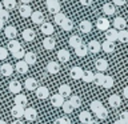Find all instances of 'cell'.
Wrapping results in <instances>:
<instances>
[{
    "label": "cell",
    "mask_w": 128,
    "mask_h": 124,
    "mask_svg": "<svg viewBox=\"0 0 128 124\" xmlns=\"http://www.w3.org/2000/svg\"><path fill=\"white\" fill-rule=\"evenodd\" d=\"M14 66H12L11 63H6L3 64V66H0V72H2L3 76H11L14 74Z\"/></svg>",
    "instance_id": "cell-12"
},
{
    "label": "cell",
    "mask_w": 128,
    "mask_h": 124,
    "mask_svg": "<svg viewBox=\"0 0 128 124\" xmlns=\"http://www.w3.org/2000/svg\"><path fill=\"white\" fill-rule=\"evenodd\" d=\"M36 62H38V56H36L35 52H26V55H24V63L27 66H34V64H36Z\"/></svg>",
    "instance_id": "cell-9"
},
{
    "label": "cell",
    "mask_w": 128,
    "mask_h": 124,
    "mask_svg": "<svg viewBox=\"0 0 128 124\" xmlns=\"http://www.w3.org/2000/svg\"><path fill=\"white\" fill-rule=\"evenodd\" d=\"M3 27H4V23H3V22H0V31L3 30Z\"/></svg>",
    "instance_id": "cell-58"
},
{
    "label": "cell",
    "mask_w": 128,
    "mask_h": 124,
    "mask_svg": "<svg viewBox=\"0 0 128 124\" xmlns=\"http://www.w3.org/2000/svg\"><path fill=\"white\" fill-rule=\"evenodd\" d=\"M60 27H62V30H63V31L70 32V31H72V28H74V23H72V20H71V19H68V18H67V19L63 22V24H62Z\"/></svg>",
    "instance_id": "cell-39"
},
{
    "label": "cell",
    "mask_w": 128,
    "mask_h": 124,
    "mask_svg": "<svg viewBox=\"0 0 128 124\" xmlns=\"http://www.w3.org/2000/svg\"><path fill=\"white\" fill-rule=\"evenodd\" d=\"M0 124H7V122H6V120H2V119H0Z\"/></svg>",
    "instance_id": "cell-59"
},
{
    "label": "cell",
    "mask_w": 128,
    "mask_h": 124,
    "mask_svg": "<svg viewBox=\"0 0 128 124\" xmlns=\"http://www.w3.org/2000/svg\"><path fill=\"white\" fill-rule=\"evenodd\" d=\"M70 76L74 80H79V79H82V76H83V70L80 67H72L71 68V71H70Z\"/></svg>",
    "instance_id": "cell-18"
},
{
    "label": "cell",
    "mask_w": 128,
    "mask_h": 124,
    "mask_svg": "<svg viewBox=\"0 0 128 124\" xmlns=\"http://www.w3.org/2000/svg\"><path fill=\"white\" fill-rule=\"evenodd\" d=\"M106 40L115 43L116 40H118V31L114 30V28H108L106 31Z\"/></svg>",
    "instance_id": "cell-24"
},
{
    "label": "cell",
    "mask_w": 128,
    "mask_h": 124,
    "mask_svg": "<svg viewBox=\"0 0 128 124\" xmlns=\"http://www.w3.org/2000/svg\"><path fill=\"white\" fill-rule=\"evenodd\" d=\"M14 102H15V106L22 107V108H26V107H27L28 100H27V96H26V95H23V94H18V95L15 96Z\"/></svg>",
    "instance_id": "cell-7"
},
{
    "label": "cell",
    "mask_w": 128,
    "mask_h": 124,
    "mask_svg": "<svg viewBox=\"0 0 128 124\" xmlns=\"http://www.w3.org/2000/svg\"><path fill=\"white\" fill-rule=\"evenodd\" d=\"M23 118H26V120L28 122H35L36 119H38V111L35 110V108H24V115Z\"/></svg>",
    "instance_id": "cell-2"
},
{
    "label": "cell",
    "mask_w": 128,
    "mask_h": 124,
    "mask_svg": "<svg viewBox=\"0 0 128 124\" xmlns=\"http://www.w3.org/2000/svg\"><path fill=\"white\" fill-rule=\"evenodd\" d=\"M114 124H124V123H123V122H120V120H116Z\"/></svg>",
    "instance_id": "cell-57"
},
{
    "label": "cell",
    "mask_w": 128,
    "mask_h": 124,
    "mask_svg": "<svg viewBox=\"0 0 128 124\" xmlns=\"http://www.w3.org/2000/svg\"><path fill=\"white\" fill-rule=\"evenodd\" d=\"M35 92H36V98L40 99V100H44V99H47L48 96H50V91H48V88L44 87V86L38 87L35 90Z\"/></svg>",
    "instance_id": "cell-5"
},
{
    "label": "cell",
    "mask_w": 128,
    "mask_h": 124,
    "mask_svg": "<svg viewBox=\"0 0 128 124\" xmlns=\"http://www.w3.org/2000/svg\"><path fill=\"white\" fill-rule=\"evenodd\" d=\"M8 19H10V12L6 11V10H2V11H0V22L7 23Z\"/></svg>",
    "instance_id": "cell-46"
},
{
    "label": "cell",
    "mask_w": 128,
    "mask_h": 124,
    "mask_svg": "<svg viewBox=\"0 0 128 124\" xmlns=\"http://www.w3.org/2000/svg\"><path fill=\"white\" fill-rule=\"evenodd\" d=\"M95 67H96V70H98L99 72H103L104 71H107L108 70V62L107 60H104V59H98L95 62Z\"/></svg>",
    "instance_id": "cell-20"
},
{
    "label": "cell",
    "mask_w": 128,
    "mask_h": 124,
    "mask_svg": "<svg viewBox=\"0 0 128 124\" xmlns=\"http://www.w3.org/2000/svg\"><path fill=\"white\" fill-rule=\"evenodd\" d=\"M87 50L88 52H91V54H99L100 51H102V46H100V43L98 40H91L90 43L87 44Z\"/></svg>",
    "instance_id": "cell-3"
},
{
    "label": "cell",
    "mask_w": 128,
    "mask_h": 124,
    "mask_svg": "<svg viewBox=\"0 0 128 124\" xmlns=\"http://www.w3.org/2000/svg\"><path fill=\"white\" fill-rule=\"evenodd\" d=\"M94 72L92 71H83V76H82V80L84 83H92L94 82Z\"/></svg>",
    "instance_id": "cell-37"
},
{
    "label": "cell",
    "mask_w": 128,
    "mask_h": 124,
    "mask_svg": "<svg viewBox=\"0 0 128 124\" xmlns=\"http://www.w3.org/2000/svg\"><path fill=\"white\" fill-rule=\"evenodd\" d=\"M79 120H80V123H83V124H88L92 120L91 112L90 111H82L79 115Z\"/></svg>",
    "instance_id": "cell-27"
},
{
    "label": "cell",
    "mask_w": 128,
    "mask_h": 124,
    "mask_svg": "<svg viewBox=\"0 0 128 124\" xmlns=\"http://www.w3.org/2000/svg\"><path fill=\"white\" fill-rule=\"evenodd\" d=\"M108 103H110V106H111L112 108H118V107L122 106V100H120V96L116 95V94L111 95L110 98H108Z\"/></svg>",
    "instance_id": "cell-17"
},
{
    "label": "cell",
    "mask_w": 128,
    "mask_h": 124,
    "mask_svg": "<svg viewBox=\"0 0 128 124\" xmlns=\"http://www.w3.org/2000/svg\"><path fill=\"white\" fill-rule=\"evenodd\" d=\"M46 6H47L48 12H51L54 15L59 14L60 8H62V4H60L59 0H46Z\"/></svg>",
    "instance_id": "cell-1"
},
{
    "label": "cell",
    "mask_w": 128,
    "mask_h": 124,
    "mask_svg": "<svg viewBox=\"0 0 128 124\" xmlns=\"http://www.w3.org/2000/svg\"><path fill=\"white\" fill-rule=\"evenodd\" d=\"M47 72L48 74H51V75H55V74H58V72L60 71V64L59 63H56V62H50L47 64Z\"/></svg>",
    "instance_id": "cell-21"
},
{
    "label": "cell",
    "mask_w": 128,
    "mask_h": 124,
    "mask_svg": "<svg viewBox=\"0 0 128 124\" xmlns=\"http://www.w3.org/2000/svg\"><path fill=\"white\" fill-rule=\"evenodd\" d=\"M55 124H71V120L67 118H58L55 120Z\"/></svg>",
    "instance_id": "cell-48"
},
{
    "label": "cell",
    "mask_w": 128,
    "mask_h": 124,
    "mask_svg": "<svg viewBox=\"0 0 128 124\" xmlns=\"http://www.w3.org/2000/svg\"><path fill=\"white\" fill-rule=\"evenodd\" d=\"M120 122H123L124 124H127L128 123V114L127 112H122V115H120Z\"/></svg>",
    "instance_id": "cell-50"
},
{
    "label": "cell",
    "mask_w": 128,
    "mask_h": 124,
    "mask_svg": "<svg viewBox=\"0 0 128 124\" xmlns=\"http://www.w3.org/2000/svg\"><path fill=\"white\" fill-rule=\"evenodd\" d=\"M55 46H56V40L52 38V36H47V38L43 40V47L46 48V50H48V51L54 50Z\"/></svg>",
    "instance_id": "cell-14"
},
{
    "label": "cell",
    "mask_w": 128,
    "mask_h": 124,
    "mask_svg": "<svg viewBox=\"0 0 128 124\" xmlns=\"http://www.w3.org/2000/svg\"><path fill=\"white\" fill-rule=\"evenodd\" d=\"M24 55H26V51L23 50V47H22V48H19L18 51H15L14 54H12V56H14L15 59H18V60H20L22 58H24Z\"/></svg>",
    "instance_id": "cell-45"
},
{
    "label": "cell",
    "mask_w": 128,
    "mask_h": 124,
    "mask_svg": "<svg viewBox=\"0 0 128 124\" xmlns=\"http://www.w3.org/2000/svg\"><path fill=\"white\" fill-rule=\"evenodd\" d=\"M126 26H127L126 19L122 18V16H118V18L114 19V30H116V31H123V30H126Z\"/></svg>",
    "instance_id": "cell-4"
},
{
    "label": "cell",
    "mask_w": 128,
    "mask_h": 124,
    "mask_svg": "<svg viewBox=\"0 0 128 124\" xmlns=\"http://www.w3.org/2000/svg\"><path fill=\"white\" fill-rule=\"evenodd\" d=\"M22 36H23V39L26 40V42H32V40L35 39L36 34H35V31L32 30V28H26V30L23 31Z\"/></svg>",
    "instance_id": "cell-25"
},
{
    "label": "cell",
    "mask_w": 128,
    "mask_h": 124,
    "mask_svg": "<svg viewBox=\"0 0 128 124\" xmlns=\"http://www.w3.org/2000/svg\"><path fill=\"white\" fill-rule=\"evenodd\" d=\"M102 87H104L106 90L112 88V87H114V78H112V76H106V78H104V82L102 84Z\"/></svg>",
    "instance_id": "cell-40"
},
{
    "label": "cell",
    "mask_w": 128,
    "mask_h": 124,
    "mask_svg": "<svg viewBox=\"0 0 128 124\" xmlns=\"http://www.w3.org/2000/svg\"><path fill=\"white\" fill-rule=\"evenodd\" d=\"M62 108H63V111L66 112V114H71V112L74 111V108L71 107V104L68 103V100H67V102H64V103H63V106H62Z\"/></svg>",
    "instance_id": "cell-47"
},
{
    "label": "cell",
    "mask_w": 128,
    "mask_h": 124,
    "mask_svg": "<svg viewBox=\"0 0 128 124\" xmlns=\"http://www.w3.org/2000/svg\"><path fill=\"white\" fill-rule=\"evenodd\" d=\"M66 19H67V16L64 15L63 12H59V14H56V15H55V23L58 24V26H62L63 22H64Z\"/></svg>",
    "instance_id": "cell-43"
},
{
    "label": "cell",
    "mask_w": 128,
    "mask_h": 124,
    "mask_svg": "<svg viewBox=\"0 0 128 124\" xmlns=\"http://www.w3.org/2000/svg\"><path fill=\"white\" fill-rule=\"evenodd\" d=\"M40 31H42L43 35L51 36L52 34H54V26H52L51 23H48V22H44L43 24H40Z\"/></svg>",
    "instance_id": "cell-8"
},
{
    "label": "cell",
    "mask_w": 128,
    "mask_h": 124,
    "mask_svg": "<svg viewBox=\"0 0 128 124\" xmlns=\"http://www.w3.org/2000/svg\"><path fill=\"white\" fill-rule=\"evenodd\" d=\"M24 87H26V90L28 91H35L36 88H38V80L35 78H28L26 79V83H24Z\"/></svg>",
    "instance_id": "cell-13"
},
{
    "label": "cell",
    "mask_w": 128,
    "mask_h": 124,
    "mask_svg": "<svg viewBox=\"0 0 128 124\" xmlns=\"http://www.w3.org/2000/svg\"><path fill=\"white\" fill-rule=\"evenodd\" d=\"M2 6H3V10L10 12V11L16 8V0H3Z\"/></svg>",
    "instance_id": "cell-32"
},
{
    "label": "cell",
    "mask_w": 128,
    "mask_h": 124,
    "mask_svg": "<svg viewBox=\"0 0 128 124\" xmlns=\"http://www.w3.org/2000/svg\"><path fill=\"white\" fill-rule=\"evenodd\" d=\"M118 40L120 43H127L128 42V31H118Z\"/></svg>",
    "instance_id": "cell-41"
},
{
    "label": "cell",
    "mask_w": 128,
    "mask_h": 124,
    "mask_svg": "<svg viewBox=\"0 0 128 124\" xmlns=\"http://www.w3.org/2000/svg\"><path fill=\"white\" fill-rule=\"evenodd\" d=\"M102 46V50L106 52V54H112V52H115L116 50V46H115V43H112V42H108V40H106L103 44H100Z\"/></svg>",
    "instance_id": "cell-19"
},
{
    "label": "cell",
    "mask_w": 128,
    "mask_h": 124,
    "mask_svg": "<svg viewBox=\"0 0 128 124\" xmlns=\"http://www.w3.org/2000/svg\"><path fill=\"white\" fill-rule=\"evenodd\" d=\"M63 103H64V98H62L59 94H56L51 98V104L54 107H62Z\"/></svg>",
    "instance_id": "cell-33"
},
{
    "label": "cell",
    "mask_w": 128,
    "mask_h": 124,
    "mask_svg": "<svg viewBox=\"0 0 128 124\" xmlns=\"http://www.w3.org/2000/svg\"><path fill=\"white\" fill-rule=\"evenodd\" d=\"M3 10V6H2V3H0V11H2Z\"/></svg>",
    "instance_id": "cell-60"
},
{
    "label": "cell",
    "mask_w": 128,
    "mask_h": 124,
    "mask_svg": "<svg viewBox=\"0 0 128 124\" xmlns=\"http://www.w3.org/2000/svg\"><path fill=\"white\" fill-rule=\"evenodd\" d=\"M75 54L78 55V56H80V58H84L87 54H88V50H87V46L84 43H82L79 47H76L75 48Z\"/></svg>",
    "instance_id": "cell-34"
},
{
    "label": "cell",
    "mask_w": 128,
    "mask_h": 124,
    "mask_svg": "<svg viewBox=\"0 0 128 124\" xmlns=\"http://www.w3.org/2000/svg\"><path fill=\"white\" fill-rule=\"evenodd\" d=\"M104 106H103V103L100 102V100H94V102L91 103V106H90V108H91V111L94 112V114H96L98 111H100L103 108Z\"/></svg>",
    "instance_id": "cell-38"
},
{
    "label": "cell",
    "mask_w": 128,
    "mask_h": 124,
    "mask_svg": "<svg viewBox=\"0 0 128 124\" xmlns=\"http://www.w3.org/2000/svg\"><path fill=\"white\" fill-rule=\"evenodd\" d=\"M8 91H10L11 94L18 95V94H20V91H22V84H20L18 80H12V82L8 84Z\"/></svg>",
    "instance_id": "cell-11"
},
{
    "label": "cell",
    "mask_w": 128,
    "mask_h": 124,
    "mask_svg": "<svg viewBox=\"0 0 128 124\" xmlns=\"http://www.w3.org/2000/svg\"><path fill=\"white\" fill-rule=\"evenodd\" d=\"M88 124H99V122H96V120H94V119H92V120H91V122L88 123Z\"/></svg>",
    "instance_id": "cell-54"
},
{
    "label": "cell",
    "mask_w": 128,
    "mask_h": 124,
    "mask_svg": "<svg viewBox=\"0 0 128 124\" xmlns=\"http://www.w3.org/2000/svg\"><path fill=\"white\" fill-rule=\"evenodd\" d=\"M82 43H83L82 38H80V36H76V35H72V36H70V40H68V44H70V47H72V48L79 47Z\"/></svg>",
    "instance_id": "cell-30"
},
{
    "label": "cell",
    "mask_w": 128,
    "mask_h": 124,
    "mask_svg": "<svg viewBox=\"0 0 128 124\" xmlns=\"http://www.w3.org/2000/svg\"><path fill=\"white\" fill-rule=\"evenodd\" d=\"M79 28H80V31H82L83 34H90V32L92 31V23L90 22V20H83V22H80Z\"/></svg>",
    "instance_id": "cell-23"
},
{
    "label": "cell",
    "mask_w": 128,
    "mask_h": 124,
    "mask_svg": "<svg viewBox=\"0 0 128 124\" xmlns=\"http://www.w3.org/2000/svg\"><path fill=\"white\" fill-rule=\"evenodd\" d=\"M8 50L7 51H11V54H14L15 51H18L19 48H22V46H20V43L18 42V40H10V43H8Z\"/></svg>",
    "instance_id": "cell-36"
},
{
    "label": "cell",
    "mask_w": 128,
    "mask_h": 124,
    "mask_svg": "<svg viewBox=\"0 0 128 124\" xmlns=\"http://www.w3.org/2000/svg\"><path fill=\"white\" fill-rule=\"evenodd\" d=\"M123 96H124V99L128 98V87H124L123 88Z\"/></svg>",
    "instance_id": "cell-53"
},
{
    "label": "cell",
    "mask_w": 128,
    "mask_h": 124,
    "mask_svg": "<svg viewBox=\"0 0 128 124\" xmlns=\"http://www.w3.org/2000/svg\"><path fill=\"white\" fill-rule=\"evenodd\" d=\"M104 78H106V75L102 74V72H98L96 75H94V82L96 83V86H102L104 82Z\"/></svg>",
    "instance_id": "cell-42"
},
{
    "label": "cell",
    "mask_w": 128,
    "mask_h": 124,
    "mask_svg": "<svg viewBox=\"0 0 128 124\" xmlns=\"http://www.w3.org/2000/svg\"><path fill=\"white\" fill-rule=\"evenodd\" d=\"M80 2V4L82 6H84V7H90L91 4H92V0H79Z\"/></svg>",
    "instance_id": "cell-51"
},
{
    "label": "cell",
    "mask_w": 128,
    "mask_h": 124,
    "mask_svg": "<svg viewBox=\"0 0 128 124\" xmlns=\"http://www.w3.org/2000/svg\"><path fill=\"white\" fill-rule=\"evenodd\" d=\"M12 124H24V123H23V122H20V120H16V122H14Z\"/></svg>",
    "instance_id": "cell-56"
},
{
    "label": "cell",
    "mask_w": 128,
    "mask_h": 124,
    "mask_svg": "<svg viewBox=\"0 0 128 124\" xmlns=\"http://www.w3.org/2000/svg\"><path fill=\"white\" fill-rule=\"evenodd\" d=\"M96 118H98V119H100V120H103V119H107V116H108V111H107V108H102V110H100V111H98V112H96Z\"/></svg>",
    "instance_id": "cell-44"
},
{
    "label": "cell",
    "mask_w": 128,
    "mask_h": 124,
    "mask_svg": "<svg viewBox=\"0 0 128 124\" xmlns=\"http://www.w3.org/2000/svg\"><path fill=\"white\" fill-rule=\"evenodd\" d=\"M103 14L104 15H114L115 14V6L112 3H106L103 4Z\"/></svg>",
    "instance_id": "cell-35"
},
{
    "label": "cell",
    "mask_w": 128,
    "mask_h": 124,
    "mask_svg": "<svg viewBox=\"0 0 128 124\" xmlns=\"http://www.w3.org/2000/svg\"><path fill=\"white\" fill-rule=\"evenodd\" d=\"M96 27H98V30L100 31H107L108 28H110V20L107 18H99L98 22H96Z\"/></svg>",
    "instance_id": "cell-10"
},
{
    "label": "cell",
    "mask_w": 128,
    "mask_h": 124,
    "mask_svg": "<svg viewBox=\"0 0 128 124\" xmlns=\"http://www.w3.org/2000/svg\"><path fill=\"white\" fill-rule=\"evenodd\" d=\"M14 70H16L18 74L24 75V74H27V72H28V66L24 63V60H19V62L16 63V66L14 67Z\"/></svg>",
    "instance_id": "cell-16"
},
{
    "label": "cell",
    "mask_w": 128,
    "mask_h": 124,
    "mask_svg": "<svg viewBox=\"0 0 128 124\" xmlns=\"http://www.w3.org/2000/svg\"><path fill=\"white\" fill-rule=\"evenodd\" d=\"M4 35H6V38H8L10 40H15L16 36H18V30H16V27H14V26H7L4 28Z\"/></svg>",
    "instance_id": "cell-6"
},
{
    "label": "cell",
    "mask_w": 128,
    "mask_h": 124,
    "mask_svg": "<svg viewBox=\"0 0 128 124\" xmlns=\"http://www.w3.org/2000/svg\"><path fill=\"white\" fill-rule=\"evenodd\" d=\"M31 18H32V22L35 24H43L44 23V15H43V12H40V11L32 12Z\"/></svg>",
    "instance_id": "cell-26"
},
{
    "label": "cell",
    "mask_w": 128,
    "mask_h": 124,
    "mask_svg": "<svg viewBox=\"0 0 128 124\" xmlns=\"http://www.w3.org/2000/svg\"><path fill=\"white\" fill-rule=\"evenodd\" d=\"M7 56H8V51H7V48H6V47H0V60L7 59Z\"/></svg>",
    "instance_id": "cell-49"
},
{
    "label": "cell",
    "mask_w": 128,
    "mask_h": 124,
    "mask_svg": "<svg viewBox=\"0 0 128 124\" xmlns=\"http://www.w3.org/2000/svg\"><path fill=\"white\" fill-rule=\"evenodd\" d=\"M11 115L14 116L15 119H18V120H19V119H22V118H23V115H24V108L15 106V107L11 110Z\"/></svg>",
    "instance_id": "cell-31"
},
{
    "label": "cell",
    "mask_w": 128,
    "mask_h": 124,
    "mask_svg": "<svg viewBox=\"0 0 128 124\" xmlns=\"http://www.w3.org/2000/svg\"><path fill=\"white\" fill-rule=\"evenodd\" d=\"M112 4H114V6H124V4H126V0H112Z\"/></svg>",
    "instance_id": "cell-52"
},
{
    "label": "cell",
    "mask_w": 128,
    "mask_h": 124,
    "mask_svg": "<svg viewBox=\"0 0 128 124\" xmlns=\"http://www.w3.org/2000/svg\"><path fill=\"white\" fill-rule=\"evenodd\" d=\"M71 94H72V90L68 84H62V86L59 87V95L62 96V98L66 99L68 96H71Z\"/></svg>",
    "instance_id": "cell-15"
},
{
    "label": "cell",
    "mask_w": 128,
    "mask_h": 124,
    "mask_svg": "<svg viewBox=\"0 0 128 124\" xmlns=\"http://www.w3.org/2000/svg\"><path fill=\"white\" fill-rule=\"evenodd\" d=\"M19 14L22 18H30L31 14H32V10L28 4H22V6L19 7Z\"/></svg>",
    "instance_id": "cell-22"
},
{
    "label": "cell",
    "mask_w": 128,
    "mask_h": 124,
    "mask_svg": "<svg viewBox=\"0 0 128 124\" xmlns=\"http://www.w3.org/2000/svg\"><path fill=\"white\" fill-rule=\"evenodd\" d=\"M70 58H71V55L68 52V50H59L58 51V59L62 63H67L70 60Z\"/></svg>",
    "instance_id": "cell-29"
},
{
    "label": "cell",
    "mask_w": 128,
    "mask_h": 124,
    "mask_svg": "<svg viewBox=\"0 0 128 124\" xmlns=\"http://www.w3.org/2000/svg\"><path fill=\"white\" fill-rule=\"evenodd\" d=\"M20 2H22L23 4H28V3H30V2H31V0H20Z\"/></svg>",
    "instance_id": "cell-55"
},
{
    "label": "cell",
    "mask_w": 128,
    "mask_h": 124,
    "mask_svg": "<svg viewBox=\"0 0 128 124\" xmlns=\"http://www.w3.org/2000/svg\"><path fill=\"white\" fill-rule=\"evenodd\" d=\"M68 103H70L71 107L75 110V108H79L80 106H82V99H80V96H78V95H71Z\"/></svg>",
    "instance_id": "cell-28"
}]
</instances>
